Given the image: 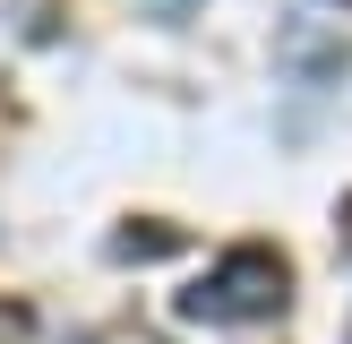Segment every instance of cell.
I'll return each instance as SVG.
<instances>
[{
  "instance_id": "6da1fadb",
  "label": "cell",
  "mask_w": 352,
  "mask_h": 344,
  "mask_svg": "<svg viewBox=\"0 0 352 344\" xmlns=\"http://www.w3.org/2000/svg\"><path fill=\"white\" fill-rule=\"evenodd\" d=\"M292 301V267L275 250H232L223 267H206L198 284L181 292L189 319H215V327H241V319H275Z\"/></svg>"
}]
</instances>
